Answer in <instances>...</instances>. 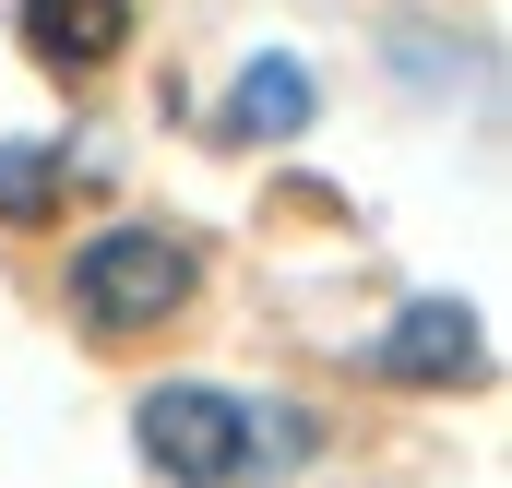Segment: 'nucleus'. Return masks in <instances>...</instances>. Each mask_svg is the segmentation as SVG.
Returning <instances> with one entry per match:
<instances>
[{
    "label": "nucleus",
    "instance_id": "f03ea898",
    "mask_svg": "<svg viewBox=\"0 0 512 488\" xmlns=\"http://www.w3.org/2000/svg\"><path fill=\"white\" fill-rule=\"evenodd\" d=\"M143 453L167 465V477L215 488L251 465V405H227V393H203V381H167V393H143Z\"/></svg>",
    "mask_w": 512,
    "mask_h": 488
},
{
    "label": "nucleus",
    "instance_id": "f257e3e1",
    "mask_svg": "<svg viewBox=\"0 0 512 488\" xmlns=\"http://www.w3.org/2000/svg\"><path fill=\"white\" fill-rule=\"evenodd\" d=\"M179 298H191V250L167 239V227H108V239H84V262H72V310L96 334H143Z\"/></svg>",
    "mask_w": 512,
    "mask_h": 488
},
{
    "label": "nucleus",
    "instance_id": "39448f33",
    "mask_svg": "<svg viewBox=\"0 0 512 488\" xmlns=\"http://www.w3.org/2000/svg\"><path fill=\"white\" fill-rule=\"evenodd\" d=\"M298 120H310V72L298 60H251L227 84V143H286Z\"/></svg>",
    "mask_w": 512,
    "mask_h": 488
},
{
    "label": "nucleus",
    "instance_id": "7ed1b4c3",
    "mask_svg": "<svg viewBox=\"0 0 512 488\" xmlns=\"http://www.w3.org/2000/svg\"><path fill=\"white\" fill-rule=\"evenodd\" d=\"M382 381H477V310L417 298V310L382 334Z\"/></svg>",
    "mask_w": 512,
    "mask_h": 488
},
{
    "label": "nucleus",
    "instance_id": "20e7f679",
    "mask_svg": "<svg viewBox=\"0 0 512 488\" xmlns=\"http://www.w3.org/2000/svg\"><path fill=\"white\" fill-rule=\"evenodd\" d=\"M120 36H131V0H24V48L48 72H96V60H120Z\"/></svg>",
    "mask_w": 512,
    "mask_h": 488
},
{
    "label": "nucleus",
    "instance_id": "423d86ee",
    "mask_svg": "<svg viewBox=\"0 0 512 488\" xmlns=\"http://www.w3.org/2000/svg\"><path fill=\"white\" fill-rule=\"evenodd\" d=\"M60 203V155L48 143H0V227H36Z\"/></svg>",
    "mask_w": 512,
    "mask_h": 488
}]
</instances>
